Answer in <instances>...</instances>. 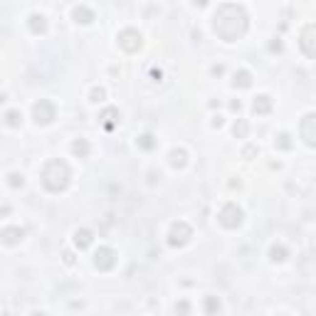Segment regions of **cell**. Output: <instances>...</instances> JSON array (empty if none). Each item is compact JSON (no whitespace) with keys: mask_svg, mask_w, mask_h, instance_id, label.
Listing matches in <instances>:
<instances>
[{"mask_svg":"<svg viewBox=\"0 0 316 316\" xmlns=\"http://www.w3.org/2000/svg\"><path fill=\"white\" fill-rule=\"evenodd\" d=\"M249 30V15L242 5L237 3H222L213 15V32L222 42H237L247 35Z\"/></svg>","mask_w":316,"mask_h":316,"instance_id":"6da1fadb","label":"cell"},{"mask_svg":"<svg viewBox=\"0 0 316 316\" xmlns=\"http://www.w3.org/2000/svg\"><path fill=\"white\" fill-rule=\"evenodd\" d=\"M40 180H42V185H45V191H50V193L67 191L69 180H72V171H69L67 161H62V158L47 161L40 173Z\"/></svg>","mask_w":316,"mask_h":316,"instance_id":"7a4b0ae2","label":"cell"},{"mask_svg":"<svg viewBox=\"0 0 316 316\" xmlns=\"http://www.w3.org/2000/svg\"><path fill=\"white\" fill-rule=\"evenodd\" d=\"M242 220H245V213H242V207L237 203H225L220 207V213H218V222L225 230H237L242 225Z\"/></svg>","mask_w":316,"mask_h":316,"instance_id":"3957f363","label":"cell"},{"mask_svg":"<svg viewBox=\"0 0 316 316\" xmlns=\"http://www.w3.org/2000/svg\"><path fill=\"white\" fill-rule=\"evenodd\" d=\"M32 119H35V124L37 126H50L57 119L55 104H52L50 99H40V101H35V107H32Z\"/></svg>","mask_w":316,"mask_h":316,"instance_id":"277c9868","label":"cell"},{"mask_svg":"<svg viewBox=\"0 0 316 316\" xmlns=\"http://www.w3.org/2000/svg\"><path fill=\"white\" fill-rule=\"evenodd\" d=\"M191 237H193V227L188 222L178 220V222H173L171 230H168V245L171 247H185L191 242Z\"/></svg>","mask_w":316,"mask_h":316,"instance_id":"5b68a950","label":"cell"},{"mask_svg":"<svg viewBox=\"0 0 316 316\" xmlns=\"http://www.w3.org/2000/svg\"><path fill=\"white\" fill-rule=\"evenodd\" d=\"M116 42H119V47L124 50V52H129V55H134V52H138L141 47H143V37H141V32L134 28H126L119 32V37H116Z\"/></svg>","mask_w":316,"mask_h":316,"instance_id":"8992f818","label":"cell"},{"mask_svg":"<svg viewBox=\"0 0 316 316\" xmlns=\"http://www.w3.org/2000/svg\"><path fill=\"white\" fill-rule=\"evenodd\" d=\"M299 131H302L304 143H306L309 149H314V146H316V114H314V111H309V114L302 119Z\"/></svg>","mask_w":316,"mask_h":316,"instance_id":"52a82bcc","label":"cell"},{"mask_svg":"<svg viewBox=\"0 0 316 316\" xmlns=\"http://www.w3.org/2000/svg\"><path fill=\"white\" fill-rule=\"evenodd\" d=\"M94 267L99 272H111L116 267V252L111 247H99L94 255Z\"/></svg>","mask_w":316,"mask_h":316,"instance_id":"ba28073f","label":"cell"},{"mask_svg":"<svg viewBox=\"0 0 316 316\" xmlns=\"http://www.w3.org/2000/svg\"><path fill=\"white\" fill-rule=\"evenodd\" d=\"M25 227H17V225H10V227H3L0 230V242L3 245H8V247H15V245H20L23 240H25Z\"/></svg>","mask_w":316,"mask_h":316,"instance_id":"9c48e42d","label":"cell"},{"mask_svg":"<svg viewBox=\"0 0 316 316\" xmlns=\"http://www.w3.org/2000/svg\"><path fill=\"white\" fill-rule=\"evenodd\" d=\"M314 35H316V25H314V23H309V25L302 30V40H299V45H302V52L309 57V59H314V57H316Z\"/></svg>","mask_w":316,"mask_h":316,"instance_id":"30bf717a","label":"cell"},{"mask_svg":"<svg viewBox=\"0 0 316 316\" xmlns=\"http://www.w3.org/2000/svg\"><path fill=\"white\" fill-rule=\"evenodd\" d=\"M92 242H94V235H92V230L79 227V230L74 233V247H77V249H87Z\"/></svg>","mask_w":316,"mask_h":316,"instance_id":"8fae6325","label":"cell"},{"mask_svg":"<svg viewBox=\"0 0 316 316\" xmlns=\"http://www.w3.org/2000/svg\"><path fill=\"white\" fill-rule=\"evenodd\" d=\"M28 28L32 35H45L47 32V20H45V15H30V20H28Z\"/></svg>","mask_w":316,"mask_h":316,"instance_id":"7c38bea8","label":"cell"},{"mask_svg":"<svg viewBox=\"0 0 316 316\" xmlns=\"http://www.w3.org/2000/svg\"><path fill=\"white\" fill-rule=\"evenodd\" d=\"M72 15H74V23H79V25H92L94 23V13L87 5H77Z\"/></svg>","mask_w":316,"mask_h":316,"instance_id":"4fadbf2b","label":"cell"},{"mask_svg":"<svg viewBox=\"0 0 316 316\" xmlns=\"http://www.w3.org/2000/svg\"><path fill=\"white\" fill-rule=\"evenodd\" d=\"M233 87H235V89H249V87H252V74H249L247 69H240V72H235Z\"/></svg>","mask_w":316,"mask_h":316,"instance_id":"5bb4252c","label":"cell"},{"mask_svg":"<svg viewBox=\"0 0 316 316\" xmlns=\"http://www.w3.org/2000/svg\"><path fill=\"white\" fill-rule=\"evenodd\" d=\"M252 111L260 114V116L269 114V111H272V99H269L267 94H260L257 99H255V104H252Z\"/></svg>","mask_w":316,"mask_h":316,"instance_id":"9a60e30c","label":"cell"},{"mask_svg":"<svg viewBox=\"0 0 316 316\" xmlns=\"http://www.w3.org/2000/svg\"><path fill=\"white\" fill-rule=\"evenodd\" d=\"M168 163L173 165V168H185V163H188V153L183 151V149H173V151L168 153Z\"/></svg>","mask_w":316,"mask_h":316,"instance_id":"2e32d148","label":"cell"},{"mask_svg":"<svg viewBox=\"0 0 316 316\" xmlns=\"http://www.w3.org/2000/svg\"><path fill=\"white\" fill-rule=\"evenodd\" d=\"M136 146L141 149V151H153V149L158 146V141H156L153 134H141V136L136 138Z\"/></svg>","mask_w":316,"mask_h":316,"instance_id":"e0dca14e","label":"cell"},{"mask_svg":"<svg viewBox=\"0 0 316 316\" xmlns=\"http://www.w3.org/2000/svg\"><path fill=\"white\" fill-rule=\"evenodd\" d=\"M99 119H104V126H107V131H114V121H119V109L109 107V109L101 111V116H99Z\"/></svg>","mask_w":316,"mask_h":316,"instance_id":"ac0fdd59","label":"cell"},{"mask_svg":"<svg viewBox=\"0 0 316 316\" xmlns=\"http://www.w3.org/2000/svg\"><path fill=\"white\" fill-rule=\"evenodd\" d=\"M72 153H74L77 158H87V156H89V143H87L84 138H77V141L72 143Z\"/></svg>","mask_w":316,"mask_h":316,"instance_id":"d6986e66","label":"cell"},{"mask_svg":"<svg viewBox=\"0 0 316 316\" xmlns=\"http://www.w3.org/2000/svg\"><path fill=\"white\" fill-rule=\"evenodd\" d=\"M5 124L10 126V129H17V126L23 124V114L17 109H10L8 114H5Z\"/></svg>","mask_w":316,"mask_h":316,"instance_id":"ffe728a7","label":"cell"},{"mask_svg":"<svg viewBox=\"0 0 316 316\" xmlns=\"http://www.w3.org/2000/svg\"><path fill=\"white\" fill-rule=\"evenodd\" d=\"M247 131H249V124L245 121V119H237V121H235L233 134H235L237 138H247Z\"/></svg>","mask_w":316,"mask_h":316,"instance_id":"44dd1931","label":"cell"},{"mask_svg":"<svg viewBox=\"0 0 316 316\" xmlns=\"http://www.w3.org/2000/svg\"><path fill=\"white\" fill-rule=\"evenodd\" d=\"M275 146L279 149V151H289V149L294 146V141H291V136H289V134H279V136L275 138Z\"/></svg>","mask_w":316,"mask_h":316,"instance_id":"7402d4cb","label":"cell"},{"mask_svg":"<svg viewBox=\"0 0 316 316\" xmlns=\"http://www.w3.org/2000/svg\"><path fill=\"white\" fill-rule=\"evenodd\" d=\"M269 260H272V262H284V260H287V247L275 245V247L269 249Z\"/></svg>","mask_w":316,"mask_h":316,"instance_id":"603a6c76","label":"cell"},{"mask_svg":"<svg viewBox=\"0 0 316 316\" xmlns=\"http://www.w3.org/2000/svg\"><path fill=\"white\" fill-rule=\"evenodd\" d=\"M205 311H207V314H215V311H220V302H218L215 297H207V299H205Z\"/></svg>","mask_w":316,"mask_h":316,"instance_id":"cb8c5ba5","label":"cell"},{"mask_svg":"<svg viewBox=\"0 0 316 316\" xmlns=\"http://www.w3.org/2000/svg\"><path fill=\"white\" fill-rule=\"evenodd\" d=\"M8 183H10V188H23V185H25V178H23L20 173H10V176H8Z\"/></svg>","mask_w":316,"mask_h":316,"instance_id":"d4e9b609","label":"cell"},{"mask_svg":"<svg viewBox=\"0 0 316 316\" xmlns=\"http://www.w3.org/2000/svg\"><path fill=\"white\" fill-rule=\"evenodd\" d=\"M104 96H107V92H104L101 87H94V89H92V94H89V99H92L94 104H99V101H104Z\"/></svg>","mask_w":316,"mask_h":316,"instance_id":"484cf974","label":"cell"},{"mask_svg":"<svg viewBox=\"0 0 316 316\" xmlns=\"http://www.w3.org/2000/svg\"><path fill=\"white\" fill-rule=\"evenodd\" d=\"M257 153H260V149H257V146H247V149L242 151V156H245V158H252V156H257Z\"/></svg>","mask_w":316,"mask_h":316,"instance_id":"4316f807","label":"cell"},{"mask_svg":"<svg viewBox=\"0 0 316 316\" xmlns=\"http://www.w3.org/2000/svg\"><path fill=\"white\" fill-rule=\"evenodd\" d=\"M176 311H180V314H188V311H191V304H188V302L176 304Z\"/></svg>","mask_w":316,"mask_h":316,"instance_id":"83f0119b","label":"cell"},{"mask_svg":"<svg viewBox=\"0 0 316 316\" xmlns=\"http://www.w3.org/2000/svg\"><path fill=\"white\" fill-rule=\"evenodd\" d=\"M269 50H272V52H282V42H279V40H275V42H272V45H269Z\"/></svg>","mask_w":316,"mask_h":316,"instance_id":"f1b7e54d","label":"cell"},{"mask_svg":"<svg viewBox=\"0 0 316 316\" xmlns=\"http://www.w3.org/2000/svg\"><path fill=\"white\" fill-rule=\"evenodd\" d=\"M62 257H65V264H74V255L72 252H65Z\"/></svg>","mask_w":316,"mask_h":316,"instance_id":"f546056e","label":"cell"},{"mask_svg":"<svg viewBox=\"0 0 316 316\" xmlns=\"http://www.w3.org/2000/svg\"><path fill=\"white\" fill-rule=\"evenodd\" d=\"M222 72H225V67H222V65H215V67H213V74H215V77H220Z\"/></svg>","mask_w":316,"mask_h":316,"instance_id":"4dcf8cb0","label":"cell"},{"mask_svg":"<svg viewBox=\"0 0 316 316\" xmlns=\"http://www.w3.org/2000/svg\"><path fill=\"white\" fill-rule=\"evenodd\" d=\"M230 107H233V111H240L242 109V104H240V99H235L233 104H230Z\"/></svg>","mask_w":316,"mask_h":316,"instance_id":"1f68e13d","label":"cell"},{"mask_svg":"<svg viewBox=\"0 0 316 316\" xmlns=\"http://www.w3.org/2000/svg\"><path fill=\"white\" fill-rule=\"evenodd\" d=\"M213 126H215V129H220V126H222V116H215V119H213Z\"/></svg>","mask_w":316,"mask_h":316,"instance_id":"d6a6232c","label":"cell"},{"mask_svg":"<svg viewBox=\"0 0 316 316\" xmlns=\"http://www.w3.org/2000/svg\"><path fill=\"white\" fill-rule=\"evenodd\" d=\"M151 74H153V79H156V82H158V79H161V77H163V74H161V69H153Z\"/></svg>","mask_w":316,"mask_h":316,"instance_id":"836d02e7","label":"cell"},{"mask_svg":"<svg viewBox=\"0 0 316 316\" xmlns=\"http://www.w3.org/2000/svg\"><path fill=\"white\" fill-rule=\"evenodd\" d=\"M193 3H195V5H200V8H205V5H207V0H193Z\"/></svg>","mask_w":316,"mask_h":316,"instance_id":"e575fe53","label":"cell"}]
</instances>
